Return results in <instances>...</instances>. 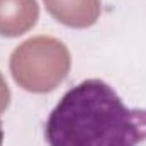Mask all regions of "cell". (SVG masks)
<instances>
[{
  "label": "cell",
  "instance_id": "1",
  "mask_svg": "<svg viewBox=\"0 0 146 146\" xmlns=\"http://www.w3.org/2000/svg\"><path fill=\"white\" fill-rule=\"evenodd\" d=\"M139 138L134 112L97 78L68 90L46 124L49 146H138Z\"/></svg>",
  "mask_w": 146,
  "mask_h": 146
},
{
  "label": "cell",
  "instance_id": "2",
  "mask_svg": "<svg viewBox=\"0 0 146 146\" xmlns=\"http://www.w3.org/2000/svg\"><path fill=\"white\" fill-rule=\"evenodd\" d=\"M70 54L53 37H34L22 42L12 54L10 70L15 82L31 92H49L65 80Z\"/></svg>",
  "mask_w": 146,
  "mask_h": 146
},
{
  "label": "cell",
  "instance_id": "3",
  "mask_svg": "<svg viewBox=\"0 0 146 146\" xmlns=\"http://www.w3.org/2000/svg\"><path fill=\"white\" fill-rule=\"evenodd\" d=\"M36 0H0V34L21 36L37 21Z\"/></svg>",
  "mask_w": 146,
  "mask_h": 146
},
{
  "label": "cell",
  "instance_id": "4",
  "mask_svg": "<svg viewBox=\"0 0 146 146\" xmlns=\"http://www.w3.org/2000/svg\"><path fill=\"white\" fill-rule=\"evenodd\" d=\"M51 15L70 26L88 27L100 14V0H44Z\"/></svg>",
  "mask_w": 146,
  "mask_h": 146
},
{
  "label": "cell",
  "instance_id": "5",
  "mask_svg": "<svg viewBox=\"0 0 146 146\" xmlns=\"http://www.w3.org/2000/svg\"><path fill=\"white\" fill-rule=\"evenodd\" d=\"M9 99H10V92H9V88H7V83H5V80L2 78V75H0V114L5 110V107L9 106Z\"/></svg>",
  "mask_w": 146,
  "mask_h": 146
}]
</instances>
